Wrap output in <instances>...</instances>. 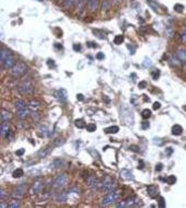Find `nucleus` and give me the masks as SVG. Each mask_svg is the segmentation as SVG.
Masks as SVG:
<instances>
[{
  "instance_id": "1",
  "label": "nucleus",
  "mask_w": 186,
  "mask_h": 208,
  "mask_svg": "<svg viewBox=\"0 0 186 208\" xmlns=\"http://www.w3.org/2000/svg\"><path fill=\"white\" fill-rule=\"evenodd\" d=\"M120 196V193L117 190L111 191V192H107V194L104 196V198L102 199V206H108L111 204H114L118 201Z\"/></svg>"
},
{
  "instance_id": "2",
  "label": "nucleus",
  "mask_w": 186,
  "mask_h": 208,
  "mask_svg": "<svg viewBox=\"0 0 186 208\" xmlns=\"http://www.w3.org/2000/svg\"><path fill=\"white\" fill-rule=\"evenodd\" d=\"M18 91L24 95H31L34 92V86L31 81H22L18 86Z\"/></svg>"
},
{
  "instance_id": "3",
  "label": "nucleus",
  "mask_w": 186,
  "mask_h": 208,
  "mask_svg": "<svg viewBox=\"0 0 186 208\" xmlns=\"http://www.w3.org/2000/svg\"><path fill=\"white\" fill-rule=\"evenodd\" d=\"M26 72V65L22 61H18L12 68H11V74L14 78H19Z\"/></svg>"
},
{
  "instance_id": "4",
  "label": "nucleus",
  "mask_w": 186,
  "mask_h": 208,
  "mask_svg": "<svg viewBox=\"0 0 186 208\" xmlns=\"http://www.w3.org/2000/svg\"><path fill=\"white\" fill-rule=\"evenodd\" d=\"M101 189L103 191H105L106 193L111 192V191L116 190V183L111 176H105L101 182Z\"/></svg>"
},
{
  "instance_id": "5",
  "label": "nucleus",
  "mask_w": 186,
  "mask_h": 208,
  "mask_svg": "<svg viewBox=\"0 0 186 208\" xmlns=\"http://www.w3.org/2000/svg\"><path fill=\"white\" fill-rule=\"evenodd\" d=\"M87 183H88V186L92 191H98L99 189H101V182L94 175H90L87 178Z\"/></svg>"
},
{
  "instance_id": "6",
  "label": "nucleus",
  "mask_w": 186,
  "mask_h": 208,
  "mask_svg": "<svg viewBox=\"0 0 186 208\" xmlns=\"http://www.w3.org/2000/svg\"><path fill=\"white\" fill-rule=\"evenodd\" d=\"M67 181H68L67 175L66 174H60V175H58L55 178V181H54V187L55 189H62V187H64L67 184Z\"/></svg>"
},
{
  "instance_id": "7",
  "label": "nucleus",
  "mask_w": 186,
  "mask_h": 208,
  "mask_svg": "<svg viewBox=\"0 0 186 208\" xmlns=\"http://www.w3.org/2000/svg\"><path fill=\"white\" fill-rule=\"evenodd\" d=\"M138 202L139 201H138V198H136V197H129V198L123 201L122 203H118L117 207H132L136 204H138Z\"/></svg>"
},
{
  "instance_id": "8",
  "label": "nucleus",
  "mask_w": 186,
  "mask_h": 208,
  "mask_svg": "<svg viewBox=\"0 0 186 208\" xmlns=\"http://www.w3.org/2000/svg\"><path fill=\"white\" fill-rule=\"evenodd\" d=\"M25 192H26V185L24 183L23 184H20L18 185L17 187H15V190L13 192V197H15V198H21L22 196L25 194Z\"/></svg>"
},
{
  "instance_id": "9",
  "label": "nucleus",
  "mask_w": 186,
  "mask_h": 208,
  "mask_svg": "<svg viewBox=\"0 0 186 208\" xmlns=\"http://www.w3.org/2000/svg\"><path fill=\"white\" fill-rule=\"evenodd\" d=\"M15 64H17V62H15V59H14L13 55H11L10 57H8L7 59H5V60L1 62L2 67L6 68V69H11Z\"/></svg>"
},
{
  "instance_id": "10",
  "label": "nucleus",
  "mask_w": 186,
  "mask_h": 208,
  "mask_svg": "<svg viewBox=\"0 0 186 208\" xmlns=\"http://www.w3.org/2000/svg\"><path fill=\"white\" fill-rule=\"evenodd\" d=\"M43 190V182L42 181H36L32 185V194H39Z\"/></svg>"
},
{
  "instance_id": "11",
  "label": "nucleus",
  "mask_w": 186,
  "mask_h": 208,
  "mask_svg": "<svg viewBox=\"0 0 186 208\" xmlns=\"http://www.w3.org/2000/svg\"><path fill=\"white\" fill-rule=\"evenodd\" d=\"M99 8V0H88V9L90 12H95Z\"/></svg>"
},
{
  "instance_id": "12",
  "label": "nucleus",
  "mask_w": 186,
  "mask_h": 208,
  "mask_svg": "<svg viewBox=\"0 0 186 208\" xmlns=\"http://www.w3.org/2000/svg\"><path fill=\"white\" fill-rule=\"evenodd\" d=\"M55 97L60 102H65L67 100V92H66V90H64V89H60V90L55 92Z\"/></svg>"
},
{
  "instance_id": "13",
  "label": "nucleus",
  "mask_w": 186,
  "mask_h": 208,
  "mask_svg": "<svg viewBox=\"0 0 186 208\" xmlns=\"http://www.w3.org/2000/svg\"><path fill=\"white\" fill-rule=\"evenodd\" d=\"M9 132H10L9 122H1V125H0V134H1V136H7V134Z\"/></svg>"
},
{
  "instance_id": "14",
  "label": "nucleus",
  "mask_w": 186,
  "mask_h": 208,
  "mask_svg": "<svg viewBox=\"0 0 186 208\" xmlns=\"http://www.w3.org/2000/svg\"><path fill=\"white\" fill-rule=\"evenodd\" d=\"M176 57H177V59H179L182 64H186V49H184V48L179 49L177 53H176Z\"/></svg>"
},
{
  "instance_id": "15",
  "label": "nucleus",
  "mask_w": 186,
  "mask_h": 208,
  "mask_svg": "<svg viewBox=\"0 0 186 208\" xmlns=\"http://www.w3.org/2000/svg\"><path fill=\"white\" fill-rule=\"evenodd\" d=\"M0 118H1V122H9L12 118V114L9 111L2 110L1 114H0Z\"/></svg>"
},
{
  "instance_id": "16",
  "label": "nucleus",
  "mask_w": 186,
  "mask_h": 208,
  "mask_svg": "<svg viewBox=\"0 0 186 208\" xmlns=\"http://www.w3.org/2000/svg\"><path fill=\"white\" fill-rule=\"evenodd\" d=\"M147 192H148L149 196H150L151 198H155V196L158 195L159 190H158V187H157L155 185H149L148 187H147Z\"/></svg>"
},
{
  "instance_id": "17",
  "label": "nucleus",
  "mask_w": 186,
  "mask_h": 208,
  "mask_svg": "<svg viewBox=\"0 0 186 208\" xmlns=\"http://www.w3.org/2000/svg\"><path fill=\"white\" fill-rule=\"evenodd\" d=\"M11 55H12V53L9 49L1 48V50H0V60H1V62L5 60V59H7L8 57H10Z\"/></svg>"
},
{
  "instance_id": "18",
  "label": "nucleus",
  "mask_w": 186,
  "mask_h": 208,
  "mask_svg": "<svg viewBox=\"0 0 186 208\" xmlns=\"http://www.w3.org/2000/svg\"><path fill=\"white\" fill-rule=\"evenodd\" d=\"M30 114V111L29 109H22V110H17V115H18L19 118L21 119H25L26 117L29 116Z\"/></svg>"
},
{
  "instance_id": "19",
  "label": "nucleus",
  "mask_w": 186,
  "mask_h": 208,
  "mask_svg": "<svg viewBox=\"0 0 186 208\" xmlns=\"http://www.w3.org/2000/svg\"><path fill=\"white\" fill-rule=\"evenodd\" d=\"M68 198V194L67 192H60L56 195V201L58 203H65Z\"/></svg>"
},
{
  "instance_id": "20",
  "label": "nucleus",
  "mask_w": 186,
  "mask_h": 208,
  "mask_svg": "<svg viewBox=\"0 0 186 208\" xmlns=\"http://www.w3.org/2000/svg\"><path fill=\"white\" fill-rule=\"evenodd\" d=\"M120 175H122V178H126V180H134V178H135L134 174H132L129 170H126V169H124V170L120 171Z\"/></svg>"
},
{
  "instance_id": "21",
  "label": "nucleus",
  "mask_w": 186,
  "mask_h": 208,
  "mask_svg": "<svg viewBox=\"0 0 186 208\" xmlns=\"http://www.w3.org/2000/svg\"><path fill=\"white\" fill-rule=\"evenodd\" d=\"M76 0H62V6L64 9H70L74 5Z\"/></svg>"
},
{
  "instance_id": "22",
  "label": "nucleus",
  "mask_w": 186,
  "mask_h": 208,
  "mask_svg": "<svg viewBox=\"0 0 186 208\" xmlns=\"http://www.w3.org/2000/svg\"><path fill=\"white\" fill-rule=\"evenodd\" d=\"M183 133V128H182V126L180 125H174L173 127H172V134L175 135V136H180L181 134Z\"/></svg>"
},
{
  "instance_id": "23",
  "label": "nucleus",
  "mask_w": 186,
  "mask_h": 208,
  "mask_svg": "<svg viewBox=\"0 0 186 208\" xmlns=\"http://www.w3.org/2000/svg\"><path fill=\"white\" fill-rule=\"evenodd\" d=\"M19 206H20V201H19V198H15V197L8 203V207L9 208H18Z\"/></svg>"
},
{
  "instance_id": "24",
  "label": "nucleus",
  "mask_w": 186,
  "mask_h": 208,
  "mask_svg": "<svg viewBox=\"0 0 186 208\" xmlns=\"http://www.w3.org/2000/svg\"><path fill=\"white\" fill-rule=\"evenodd\" d=\"M74 5L77 7V9H78V11H82L83 10V8H84V5H86V0H76V2H74Z\"/></svg>"
},
{
  "instance_id": "25",
  "label": "nucleus",
  "mask_w": 186,
  "mask_h": 208,
  "mask_svg": "<svg viewBox=\"0 0 186 208\" xmlns=\"http://www.w3.org/2000/svg\"><path fill=\"white\" fill-rule=\"evenodd\" d=\"M15 109L17 110H22V109H27V104L25 103L24 101H21V100H19L15 102Z\"/></svg>"
},
{
  "instance_id": "26",
  "label": "nucleus",
  "mask_w": 186,
  "mask_h": 208,
  "mask_svg": "<svg viewBox=\"0 0 186 208\" xmlns=\"http://www.w3.org/2000/svg\"><path fill=\"white\" fill-rule=\"evenodd\" d=\"M118 130H119V128H118L117 126H110V127L104 129V132H105L106 134H116Z\"/></svg>"
},
{
  "instance_id": "27",
  "label": "nucleus",
  "mask_w": 186,
  "mask_h": 208,
  "mask_svg": "<svg viewBox=\"0 0 186 208\" xmlns=\"http://www.w3.org/2000/svg\"><path fill=\"white\" fill-rule=\"evenodd\" d=\"M148 3L149 6L151 7L155 11H157V12H160V10H159V5L155 2V0H148Z\"/></svg>"
},
{
  "instance_id": "28",
  "label": "nucleus",
  "mask_w": 186,
  "mask_h": 208,
  "mask_svg": "<svg viewBox=\"0 0 186 208\" xmlns=\"http://www.w3.org/2000/svg\"><path fill=\"white\" fill-rule=\"evenodd\" d=\"M23 174H24V172H23L22 169H17V170H14V171H13L12 176L14 178H21Z\"/></svg>"
},
{
  "instance_id": "29",
  "label": "nucleus",
  "mask_w": 186,
  "mask_h": 208,
  "mask_svg": "<svg viewBox=\"0 0 186 208\" xmlns=\"http://www.w3.org/2000/svg\"><path fill=\"white\" fill-rule=\"evenodd\" d=\"M74 125H76V127H78V128H84V127H87L86 126V123L83 119H76L74 121Z\"/></svg>"
},
{
  "instance_id": "30",
  "label": "nucleus",
  "mask_w": 186,
  "mask_h": 208,
  "mask_svg": "<svg viewBox=\"0 0 186 208\" xmlns=\"http://www.w3.org/2000/svg\"><path fill=\"white\" fill-rule=\"evenodd\" d=\"M124 41H125L124 35H116V36L114 37V43L116 44V45H120Z\"/></svg>"
},
{
  "instance_id": "31",
  "label": "nucleus",
  "mask_w": 186,
  "mask_h": 208,
  "mask_svg": "<svg viewBox=\"0 0 186 208\" xmlns=\"http://www.w3.org/2000/svg\"><path fill=\"white\" fill-rule=\"evenodd\" d=\"M39 106H41V103L39 102H37V101H31L30 102V105H29V107H31L32 110H37V109H39Z\"/></svg>"
},
{
  "instance_id": "32",
  "label": "nucleus",
  "mask_w": 186,
  "mask_h": 208,
  "mask_svg": "<svg viewBox=\"0 0 186 208\" xmlns=\"http://www.w3.org/2000/svg\"><path fill=\"white\" fill-rule=\"evenodd\" d=\"M141 116H143V118H145V119H148L149 117L151 116V111L148 110V109L143 110V112H141Z\"/></svg>"
},
{
  "instance_id": "33",
  "label": "nucleus",
  "mask_w": 186,
  "mask_h": 208,
  "mask_svg": "<svg viewBox=\"0 0 186 208\" xmlns=\"http://www.w3.org/2000/svg\"><path fill=\"white\" fill-rule=\"evenodd\" d=\"M165 181H167V184H170V185H173V184H175V182H176V178H175L174 175H169Z\"/></svg>"
},
{
  "instance_id": "34",
  "label": "nucleus",
  "mask_w": 186,
  "mask_h": 208,
  "mask_svg": "<svg viewBox=\"0 0 186 208\" xmlns=\"http://www.w3.org/2000/svg\"><path fill=\"white\" fill-rule=\"evenodd\" d=\"M95 129H96V125H95V124L90 123V124H88L87 125V130L89 132V133H93V132H95Z\"/></svg>"
},
{
  "instance_id": "35",
  "label": "nucleus",
  "mask_w": 186,
  "mask_h": 208,
  "mask_svg": "<svg viewBox=\"0 0 186 208\" xmlns=\"http://www.w3.org/2000/svg\"><path fill=\"white\" fill-rule=\"evenodd\" d=\"M174 10H175L176 12L182 13L184 11V6H183V5H180V3H176V5H174Z\"/></svg>"
},
{
  "instance_id": "36",
  "label": "nucleus",
  "mask_w": 186,
  "mask_h": 208,
  "mask_svg": "<svg viewBox=\"0 0 186 208\" xmlns=\"http://www.w3.org/2000/svg\"><path fill=\"white\" fill-rule=\"evenodd\" d=\"M160 74H161V72H160V70H159V69H155V71H152V74H152V78H153L155 80H157L159 77H160Z\"/></svg>"
},
{
  "instance_id": "37",
  "label": "nucleus",
  "mask_w": 186,
  "mask_h": 208,
  "mask_svg": "<svg viewBox=\"0 0 186 208\" xmlns=\"http://www.w3.org/2000/svg\"><path fill=\"white\" fill-rule=\"evenodd\" d=\"M159 207L160 208H164L165 207V199L163 197H159Z\"/></svg>"
},
{
  "instance_id": "38",
  "label": "nucleus",
  "mask_w": 186,
  "mask_h": 208,
  "mask_svg": "<svg viewBox=\"0 0 186 208\" xmlns=\"http://www.w3.org/2000/svg\"><path fill=\"white\" fill-rule=\"evenodd\" d=\"M6 196H7L6 191L3 190V189H1V190H0V199H1V201H3V199L6 198Z\"/></svg>"
},
{
  "instance_id": "39",
  "label": "nucleus",
  "mask_w": 186,
  "mask_h": 208,
  "mask_svg": "<svg viewBox=\"0 0 186 208\" xmlns=\"http://www.w3.org/2000/svg\"><path fill=\"white\" fill-rule=\"evenodd\" d=\"M182 40L186 42V25L183 28V31H182Z\"/></svg>"
},
{
  "instance_id": "40",
  "label": "nucleus",
  "mask_w": 186,
  "mask_h": 208,
  "mask_svg": "<svg viewBox=\"0 0 186 208\" xmlns=\"http://www.w3.org/2000/svg\"><path fill=\"white\" fill-rule=\"evenodd\" d=\"M24 152H25V150L21 148V149H19V150H17V151H15V154H17V156H19V157H21V156H23V154H24Z\"/></svg>"
},
{
  "instance_id": "41",
  "label": "nucleus",
  "mask_w": 186,
  "mask_h": 208,
  "mask_svg": "<svg viewBox=\"0 0 186 208\" xmlns=\"http://www.w3.org/2000/svg\"><path fill=\"white\" fill-rule=\"evenodd\" d=\"M162 169H163V164L162 163H158V164L155 165V171L157 172L162 171Z\"/></svg>"
},
{
  "instance_id": "42",
  "label": "nucleus",
  "mask_w": 186,
  "mask_h": 208,
  "mask_svg": "<svg viewBox=\"0 0 186 208\" xmlns=\"http://www.w3.org/2000/svg\"><path fill=\"white\" fill-rule=\"evenodd\" d=\"M138 87H139V89H145L147 87V82L146 81H141V82H139Z\"/></svg>"
},
{
  "instance_id": "43",
  "label": "nucleus",
  "mask_w": 186,
  "mask_h": 208,
  "mask_svg": "<svg viewBox=\"0 0 186 208\" xmlns=\"http://www.w3.org/2000/svg\"><path fill=\"white\" fill-rule=\"evenodd\" d=\"M93 32H94V33H96V34H100L99 37H101V38H105V33H101V32L98 31V30H94Z\"/></svg>"
},
{
  "instance_id": "44",
  "label": "nucleus",
  "mask_w": 186,
  "mask_h": 208,
  "mask_svg": "<svg viewBox=\"0 0 186 208\" xmlns=\"http://www.w3.org/2000/svg\"><path fill=\"white\" fill-rule=\"evenodd\" d=\"M161 107V104L159 103V102H155L153 103V110H159Z\"/></svg>"
},
{
  "instance_id": "45",
  "label": "nucleus",
  "mask_w": 186,
  "mask_h": 208,
  "mask_svg": "<svg viewBox=\"0 0 186 208\" xmlns=\"http://www.w3.org/2000/svg\"><path fill=\"white\" fill-rule=\"evenodd\" d=\"M50 149H47V150H45V151H41V152L38 153V156H39V157H42V156H43V157H45V156H46V154H47V153L50 152Z\"/></svg>"
},
{
  "instance_id": "46",
  "label": "nucleus",
  "mask_w": 186,
  "mask_h": 208,
  "mask_svg": "<svg viewBox=\"0 0 186 208\" xmlns=\"http://www.w3.org/2000/svg\"><path fill=\"white\" fill-rule=\"evenodd\" d=\"M171 64H172V65H174V66H179L181 62H177V59L172 58V59H171Z\"/></svg>"
},
{
  "instance_id": "47",
  "label": "nucleus",
  "mask_w": 186,
  "mask_h": 208,
  "mask_svg": "<svg viewBox=\"0 0 186 208\" xmlns=\"http://www.w3.org/2000/svg\"><path fill=\"white\" fill-rule=\"evenodd\" d=\"M96 58H98V59H100V60L104 59V54H103V53H98V55H96Z\"/></svg>"
},
{
  "instance_id": "48",
  "label": "nucleus",
  "mask_w": 186,
  "mask_h": 208,
  "mask_svg": "<svg viewBox=\"0 0 186 208\" xmlns=\"http://www.w3.org/2000/svg\"><path fill=\"white\" fill-rule=\"evenodd\" d=\"M74 49L76 50V52H79V50H81V45H77V44H74Z\"/></svg>"
},
{
  "instance_id": "49",
  "label": "nucleus",
  "mask_w": 186,
  "mask_h": 208,
  "mask_svg": "<svg viewBox=\"0 0 186 208\" xmlns=\"http://www.w3.org/2000/svg\"><path fill=\"white\" fill-rule=\"evenodd\" d=\"M143 129H147V128H149V123H147V122H143Z\"/></svg>"
},
{
  "instance_id": "50",
  "label": "nucleus",
  "mask_w": 186,
  "mask_h": 208,
  "mask_svg": "<svg viewBox=\"0 0 186 208\" xmlns=\"http://www.w3.org/2000/svg\"><path fill=\"white\" fill-rule=\"evenodd\" d=\"M129 149H131V150H134V151H139V148L137 147V146H130Z\"/></svg>"
},
{
  "instance_id": "51",
  "label": "nucleus",
  "mask_w": 186,
  "mask_h": 208,
  "mask_svg": "<svg viewBox=\"0 0 186 208\" xmlns=\"http://www.w3.org/2000/svg\"><path fill=\"white\" fill-rule=\"evenodd\" d=\"M173 152V150H172V148H167V156H171V153Z\"/></svg>"
},
{
  "instance_id": "52",
  "label": "nucleus",
  "mask_w": 186,
  "mask_h": 208,
  "mask_svg": "<svg viewBox=\"0 0 186 208\" xmlns=\"http://www.w3.org/2000/svg\"><path fill=\"white\" fill-rule=\"evenodd\" d=\"M77 99H78L79 101H82V100H83V95H82V94H78V95H77Z\"/></svg>"
},
{
  "instance_id": "53",
  "label": "nucleus",
  "mask_w": 186,
  "mask_h": 208,
  "mask_svg": "<svg viewBox=\"0 0 186 208\" xmlns=\"http://www.w3.org/2000/svg\"><path fill=\"white\" fill-rule=\"evenodd\" d=\"M90 45L89 46H91V47H96V45H94V43H89Z\"/></svg>"
},
{
  "instance_id": "54",
  "label": "nucleus",
  "mask_w": 186,
  "mask_h": 208,
  "mask_svg": "<svg viewBox=\"0 0 186 208\" xmlns=\"http://www.w3.org/2000/svg\"><path fill=\"white\" fill-rule=\"evenodd\" d=\"M36 1H39V2H41V1H43V0H36Z\"/></svg>"
},
{
  "instance_id": "55",
  "label": "nucleus",
  "mask_w": 186,
  "mask_h": 208,
  "mask_svg": "<svg viewBox=\"0 0 186 208\" xmlns=\"http://www.w3.org/2000/svg\"><path fill=\"white\" fill-rule=\"evenodd\" d=\"M147 1H148V0H147Z\"/></svg>"
}]
</instances>
